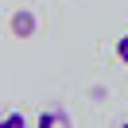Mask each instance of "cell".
I'll return each instance as SVG.
<instances>
[{"label": "cell", "instance_id": "obj_2", "mask_svg": "<svg viewBox=\"0 0 128 128\" xmlns=\"http://www.w3.org/2000/svg\"><path fill=\"white\" fill-rule=\"evenodd\" d=\"M35 128H74V124H70V116H66L62 109H47V112L39 116V124H35Z\"/></svg>", "mask_w": 128, "mask_h": 128}, {"label": "cell", "instance_id": "obj_5", "mask_svg": "<svg viewBox=\"0 0 128 128\" xmlns=\"http://www.w3.org/2000/svg\"><path fill=\"white\" fill-rule=\"evenodd\" d=\"M120 128H128V120H124V124H120Z\"/></svg>", "mask_w": 128, "mask_h": 128}, {"label": "cell", "instance_id": "obj_4", "mask_svg": "<svg viewBox=\"0 0 128 128\" xmlns=\"http://www.w3.org/2000/svg\"><path fill=\"white\" fill-rule=\"evenodd\" d=\"M116 58L128 66V35H120V39H116Z\"/></svg>", "mask_w": 128, "mask_h": 128}, {"label": "cell", "instance_id": "obj_1", "mask_svg": "<svg viewBox=\"0 0 128 128\" xmlns=\"http://www.w3.org/2000/svg\"><path fill=\"white\" fill-rule=\"evenodd\" d=\"M12 35H16V39H31L35 35V16L27 8H20L16 16H12Z\"/></svg>", "mask_w": 128, "mask_h": 128}, {"label": "cell", "instance_id": "obj_3", "mask_svg": "<svg viewBox=\"0 0 128 128\" xmlns=\"http://www.w3.org/2000/svg\"><path fill=\"white\" fill-rule=\"evenodd\" d=\"M0 128H31L27 124V116L20 109H12V112H4V120H0Z\"/></svg>", "mask_w": 128, "mask_h": 128}]
</instances>
